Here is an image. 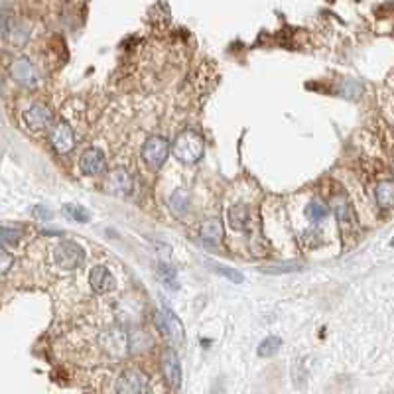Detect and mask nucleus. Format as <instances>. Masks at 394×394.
<instances>
[{
    "label": "nucleus",
    "mask_w": 394,
    "mask_h": 394,
    "mask_svg": "<svg viewBox=\"0 0 394 394\" xmlns=\"http://www.w3.org/2000/svg\"><path fill=\"white\" fill-rule=\"evenodd\" d=\"M327 207L324 205V203H319V201H312L310 205L305 207V217L312 221V223H319L322 219H325L327 217Z\"/></svg>",
    "instance_id": "22"
},
{
    "label": "nucleus",
    "mask_w": 394,
    "mask_h": 394,
    "mask_svg": "<svg viewBox=\"0 0 394 394\" xmlns=\"http://www.w3.org/2000/svg\"><path fill=\"white\" fill-rule=\"evenodd\" d=\"M164 315H166V324H167V337H176L177 341L184 339V327H182V322L177 319V315L170 310V307H164L162 310Z\"/></svg>",
    "instance_id": "16"
},
{
    "label": "nucleus",
    "mask_w": 394,
    "mask_h": 394,
    "mask_svg": "<svg viewBox=\"0 0 394 394\" xmlns=\"http://www.w3.org/2000/svg\"><path fill=\"white\" fill-rule=\"evenodd\" d=\"M162 367H164V374H166L167 383L172 384L174 388H177L182 384V363H179V357H177L174 349H167L164 353Z\"/></svg>",
    "instance_id": "11"
},
{
    "label": "nucleus",
    "mask_w": 394,
    "mask_h": 394,
    "mask_svg": "<svg viewBox=\"0 0 394 394\" xmlns=\"http://www.w3.org/2000/svg\"><path fill=\"white\" fill-rule=\"evenodd\" d=\"M282 347V339L278 335H268L262 343L258 345V357H272L280 351Z\"/></svg>",
    "instance_id": "17"
},
{
    "label": "nucleus",
    "mask_w": 394,
    "mask_h": 394,
    "mask_svg": "<svg viewBox=\"0 0 394 394\" xmlns=\"http://www.w3.org/2000/svg\"><path fill=\"white\" fill-rule=\"evenodd\" d=\"M156 274H158V278H160V282L166 286V288H170V290H177V288H179V284H177L176 270H174L172 266L160 265L158 266Z\"/></svg>",
    "instance_id": "18"
},
{
    "label": "nucleus",
    "mask_w": 394,
    "mask_h": 394,
    "mask_svg": "<svg viewBox=\"0 0 394 394\" xmlns=\"http://www.w3.org/2000/svg\"><path fill=\"white\" fill-rule=\"evenodd\" d=\"M53 260L63 270H75L83 265L85 250H83V246L73 243V241H61L53 250Z\"/></svg>",
    "instance_id": "2"
},
{
    "label": "nucleus",
    "mask_w": 394,
    "mask_h": 394,
    "mask_svg": "<svg viewBox=\"0 0 394 394\" xmlns=\"http://www.w3.org/2000/svg\"><path fill=\"white\" fill-rule=\"evenodd\" d=\"M304 266L300 262H280V265H270L262 268L265 274H290V272H300Z\"/></svg>",
    "instance_id": "19"
},
{
    "label": "nucleus",
    "mask_w": 394,
    "mask_h": 394,
    "mask_svg": "<svg viewBox=\"0 0 394 394\" xmlns=\"http://www.w3.org/2000/svg\"><path fill=\"white\" fill-rule=\"evenodd\" d=\"M215 270H217V274L225 276V278H229V280H231V282H235V284H241V282H243V274H241L239 270H235V268L217 265Z\"/></svg>",
    "instance_id": "25"
},
{
    "label": "nucleus",
    "mask_w": 394,
    "mask_h": 394,
    "mask_svg": "<svg viewBox=\"0 0 394 394\" xmlns=\"http://www.w3.org/2000/svg\"><path fill=\"white\" fill-rule=\"evenodd\" d=\"M4 38H8L12 44H16V46H22V44H26V39H28V30L24 28L22 24H20L18 20H10L8 24V30H6V36Z\"/></svg>",
    "instance_id": "15"
},
{
    "label": "nucleus",
    "mask_w": 394,
    "mask_h": 394,
    "mask_svg": "<svg viewBox=\"0 0 394 394\" xmlns=\"http://www.w3.org/2000/svg\"><path fill=\"white\" fill-rule=\"evenodd\" d=\"M154 324H156L158 331L167 337V324H166V315H164V312H156V315H154Z\"/></svg>",
    "instance_id": "27"
},
{
    "label": "nucleus",
    "mask_w": 394,
    "mask_h": 394,
    "mask_svg": "<svg viewBox=\"0 0 394 394\" xmlns=\"http://www.w3.org/2000/svg\"><path fill=\"white\" fill-rule=\"evenodd\" d=\"M205 154V140L197 130H182L174 140V156L184 164H197Z\"/></svg>",
    "instance_id": "1"
},
{
    "label": "nucleus",
    "mask_w": 394,
    "mask_h": 394,
    "mask_svg": "<svg viewBox=\"0 0 394 394\" xmlns=\"http://www.w3.org/2000/svg\"><path fill=\"white\" fill-rule=\"evenodd\" d=\"M10 75L24 87H38L39 85L38 69L28 58L14 59L12 65H10Z\"/></svg>",
    "instance_id": "7"
},
{
    "label": "nucleus",
    "mask_w": 394,
    "mask_h": 394,
    "mask_svg": "<svg viewBox=\"0 0 394 394\" xmlns=\"http://www.w3.org/2000/svg\"><path fill=\"white\" fill-rule=\"evenodd\" d=\"M376 203L383 209H390L394 203V186L390 179H384L376 186Z\"/></svg>",
    "instance_id": "14"
},
{
    "label": "nucleus",
    "mask_w": 394,
    "mask_h": 394,
    "mask_svg": "<svg viewBox=\"0 0 394 394\" xmlns=\"http://www.w3.org/2000/svg\"><path fill=\"white\" fill-rule=\"evenodd\" d=\"M132 189H134V179L125 167H115L105 177V191L110 196L127 197L132 193Z\"/></svg>",
    "instance_id": "4"
},
{
    "label": "nucleus",
    "mask_w": 394,
    "mask_h": 394,
    "mask_svg": "<svg viewBox=\"0 0 394 394\" xmlns=\"http://www.w3.org/2000/svg\"><path fill=\"white\" fill-rule=\"evenodd\" d=\"M32 211H34V215L39 217V219H51V211H48L46 207L38 205V207H34Z\"/></svg>",
    "instance_id": "29"
},
{
    "label": "nucleus",
    "mask_w": 394,
    "mask_h": 394,
    "mask_svg": "<svg viewBox=\"0 0 394 394\" xmlns=\"http://www.w3.org/2000/svg\"><path fill=\"white\" fill-rule=\"evenodd\" d=\"M223 239V221L219 217H209L201 225V241L205 246H217Z\"/></svg>",
    "instance_id": "12"
},
{
    "label": "nucleus",
    "mask_w": 394,
    "mask_h": 394,
    "mask_svg": "<svg viewBox=\"0 0 394 394\" xmlns=\"http://www.w3.org/2000/svg\"><path fill=\"white\" fill-rule=\"evenodd\" d=\"M0 158H2V142H0Z\"/></svg>",
    "instance_id": "30"
},
{
    "label": "nucleus",
    "mask_w": 394,
    "mask_h": 394,
    "mask_svg": "<svg viewBox=\"0 0 394 394\" xmlns=\"http://www.w3.org/2000/svg\"><path fill=\"white\" fill-rule=\"evenodd\" d=\"M335 215H337V221H339L345 236L359 229V227H357L359 225V223H357V217H355L353 209H351L349 203H337V205H335Z\"/></svg>",
    "instance_id": "13"
},
{
    "label": "nucleus",
    "mask_w": 394,
    "mask_h": 394,
    "mask_svg": "<svg viewBox=\"0 0 394 394\" xmlns=\"http://www.w3.org/2000/svg\"><path fill=\"white\" fill-rule=\"evenodd\" d=\"M10 20H12V16L0 10V36H6V30H8Z\"/></svg>",
    "instance_id": "28"
},
{
    "label": "nucleus",
    "mask_w": 394,
    "mask_h": 394,
    "mask_svg": "<svg viewBox=\"0 0 394 394\" xmlns=\"http://www.w3.org/2000/svg\"><path fill=\"white\" fill-rule=\"evenodd\" d=\"M167 154H170V144L166 138L162 136H150L142 146V160L152 170H160L164 166Z\"/></svg>",
    "instance_id": "3"
},
{
    "label": "nucleus",
    "mask_w": 394,
    "mask_h": 394,
    "mask_svg": "<svg viewBox=\"0 0 394 394\" xmlns=\"http://www.w3.org/2000/svg\"><path fill=\"white\" fill-rule=\"evenodd\" d=\"M229 217H231V225L235 227V229H245L246 221L250 219V211L243 205L233 207L231 213H229Z\"/></svg>",
    "instance_id": "21"
},
{
    "label": "nucleus",
    "mask_w": 394,
    "mask_h": 394,
    "mask_svg": "<svg viewBox=\"0 0 394 394\" xmlns=\"http://www.w3.org/2000/svg\"><path fill=\"white\" fill-rule=\"evenodd\" d=\"M51 120H53V115H51V110L44 103H34L24 113V122L32 130H44V128H48L51 125Z\"/></svg>",
    "instance_id": "9"
},
{
    "label": "nucleus",
    "mask_w": 394,
    "mask_h": 394,
    "mask_svg": "<svg viewBox=\"0 0 394 394\" xmlns=\"http://www.w3.org/2000/svg\"><path fill=\"white\" fill-rule=\"evenodd\" d=\"M49 142H51V146H53L56 152L68 154L75 148V132L65 120H59L49 130Z\"/></svg>",
    "instance_id": "6"
},
{
    "label": "nucleus",
    "mask_w": 394,
    "mask_h": 394,
    "mask_svg": "<svg viewBox=\"0 0 394 394\" xmlns=\"http://www.w3.org/2000/svg\"><path fill=\"white\" fill-rule=\"evenodd\" d=\"M14 265V256L10 255L8 250L0 248V274H6Z\"/></svg>",
    "instance_id": "26"
},
{
    "label": "nucleus",
    "mask_w": 394,
    "mask_h": 394,
    "mask_svg": "<svg viewBox=\"0 0 394 394\" xmlns=\"http://www.w3.org/2000/svg\"><path fill=\"white\" fill-rule=\"evenodd\" d=\"M79 167L85 176H99L107 167V158H105L101 148H89L79 160Z\"/></svg>",
    "instance_id": "8"
},
{
    "label": "nucleus",
    "mask_w": 394,
    "mask_h": 394,
    "mask_svg": "<svg viewBox=\"0 0 394 394\" xmlns=\"http://www.w3.org/2000/svg\"><path fill=\"white\" fill-rule=\"evenodd\" d=\"M65 213H68L73 221H77V223H89L91 221V215H89V211L85 207L81 205H65Z\"/></svg>",
    "instance_id": "24"
},
{
    "label": "nucleus",
    "mask_w": 394,
    "mask_h": 394,
    "mask_svg": "<svg viewBox=\"0 0 394 394\" xmlns=\"http://www.w3.org/2000/svg\"><path fill=\"white\" fill-rule=\"evenodd\" d=\"M89 284L97 294H107L115 288V278L108 272L107 266H95L89 274Z\"/></svg>",
    "instance_id": "10"
},
{
    "label": "nucleus",
    "mask_w": 394,
    "mask_h": 394,
    "mask_svg": "<svg viewBox=\"0 0 394 394\" xmlns=\"http://www.w3.org/2000/svg\"><path fill=\"white\" fill-rule=\"evenodd\" d=\"M24 233L20 229H10V227H2L0 229V243L2 245H16L22 241Z\"/></svg>",
    "instance_id": "23"
},
{
    "label": "nucleus",
    "mask_w": 394,
    "mask_h": 394,
    "mask_svg": "<svg viewBox=\"0 0 394 394\" xmlns=\"http://www.w3.org/2000/svg\"><path fill=\"white\" fill-rule=\"evenodd\" d=\"M148 376L140 369H127L118 376L117 394H146Z\"/></svg>",
    "instance_id": "5"
},
{
    "label": "nucleus",
    "mask_w": 394,
    "mask_h": 394,
    "mask_svg": "<svg viewBox=\"0 0 394 394\" xmlns=\"http://www.w3.org/2000/svg\"><path fill=\"white\" fill-rule=\"evenodd\" d=\"M187 205H189V199H187V193L184 189H176L172 196H170V207L176 211V213H186Z\"/></svg>",
    "instance_id": "20"
}]
</instances>
